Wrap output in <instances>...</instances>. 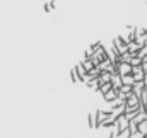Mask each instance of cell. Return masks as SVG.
Here are the masks:
<instances>
[{"label": "cell", "mask_w": 147, "mask_h": 138, "mask_svg": "<svg viewBox=\"0 0 147 138\" xmlns=\"http://www.w3.org/2000/svg\"><path fill=\"white\" fill-rule=\"evenodd\" d=\"M103 97H105V101H106V102H113V101L118 97V90L111 87L108 92H105V94H103Z\"/></svg>", "instance_id": "obj_3"}, {"label": "cell", "mask_w": 147, "mask_h": 138, "mask_svg": "<svg viewBox=\"0 0 147 138\" xmlns=\"http://www.w3.org/2000/svg\"><path fill=\"white\" fill-rule=\"evenodd\" d=\"M113 46H115V50H116L118 53H125V51H128V43L123 39V36L113 39Z\"/></svg>", "instance_id": "obj_2"}, {"label": "cell", "mask_w": 147, "mask_h": 138, "mask_svg": "<svg viewBox=\"0 0 147 138\" xmlns=\"http://www.w3.org/2000/svg\"><path fill=\"white\" fill-rule=\"evenodd\" d=\"M87 126L91 130H96V119H94V114H89L87 116Z\"/></svg>", "instance_id": "obj_7"}, {"label": "cell", "mask_w": 147, "mask_h": 138, "mask_svg": "<svg viewBox=\"0 0 147 138\" xmlns=\"http://www.w3.org/2000/svg\"><path fill=\"white\" fill-rule=\"evenodd\" d=\"M120 77H121V84H125V85H134V84H135V78H134L132 73H128V75H120Z\"/></svg>", "instance_id": "obj_4"}, {"label": "cell", "mask_w": 147, "mask_h": 138, "mask_svg": "<svg viewBox=\"0 0 147 138\" xmlns=\"http://www.w3.org/2000/svg\"><path fill=\"white\" fill-rule=\"evenodd\" d=\"M70 78H72V82L74 84H77L80 78H79V75H77V72H75V68H72L70 70Z\"/></svg>", "instance_id": "obj_8"}, {"label": "cell", "mask_w": 147, "mask_h": 138, "mask_svg": "<svg viewBox=\"0 0 147 138\" xmlns=\"http://www.w3.org/2000/svg\"><path fill=\"white\" fill-rule=\"evenodd\" d=\"M128 123H130V119H128L125 114H120V116L115 119V128H116V131L120 133V131L127 130V128H128Z\"/></svg>", "instance_id": "obj_1"}, {"label": "cell", "mask_w": 147, "mask_h": 138, "mask_svg": "<svg viewBox=\"0 0 147 138\" xmlns=\"http://www.w3.org/2000/svg\"><path fill=\"white\" fill-rule=\"evenodd\" d=\"M111 87H113V85H111V82H103V84H99L98 92H99V94H105V92H108V90H110Z\"/></svg>", "instance_id": "obj_6"}, {"label": "cell", "mask_w": 147, "mask_h": 138, "mask_svg": "<svg viewBox=\"0 0 147 138\" xmlns=\"http://www.w3.org/2000/svg\"><path fill=\"white\" fill-rule=\"evenodd\" d=\"M144 138H147V135H144Z\"/></svg>", "instance_id": "obj_9"}, {"label": "cell", "mask_w": 147, "mask_h": 138, "mask_svg": "<svg viewBox=\"0 0 147 138\" xmlns=\"http://www.w3.org/2000/svg\"><path fill=\"white\" fill-rule=\"evenodd\" d=\"M74 68H75V72H77V75H79V78H80V80H82V78L87 75V72H86V68L82 67V63H77Z\"/></svg>", "instance_id": "obj_5"}]
</instances>
